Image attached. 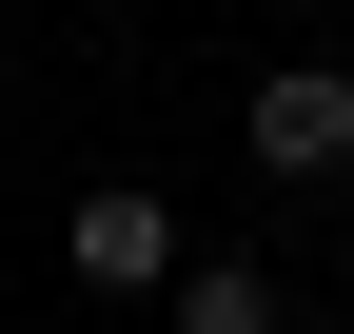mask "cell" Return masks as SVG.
Listing matches in <instances>:
<instances>
[{"mask_svg":"<svg viewBox=\"0 0 354 334\" xmlns=\"http://www.w3.org/2000/svg\"><path fill=\"white\" fill-rule=\"evenodd\" d=\"M236 157H256V177H335V157H354V79L335 59H276L236 99Z\"/></svg>","mask_w":354,"mask_h":334,"instance_id":"cell-1","label":"cell"},{"mask_svg":"<svg viewBox=\"0 0 354 334\" xmlns=\"http://www.w3.org/2000/svg\"><path fill=\"white\" fill-rule=\"evenodd\" d=\"M79 295H177V217H158L138 177L79 197Z\"/></svg>","mask_w":354,"mask_h":334,"instance_id":"cell-2","label":"cell"},{"mask_svg":"<svg viewBox=\"0 0 354 334\" xmlns=\"http://www.w3.org/2000/svg\"><path fill=\"white\" fill-rule=\"evenodd\" d=\"M158 315H177V334H276V275H256V256H216V275H177Z\"/></svg>","mask_w":354,"mask_h":334,"instance_id":"cell-3","label":"cell"}]
</instances>
